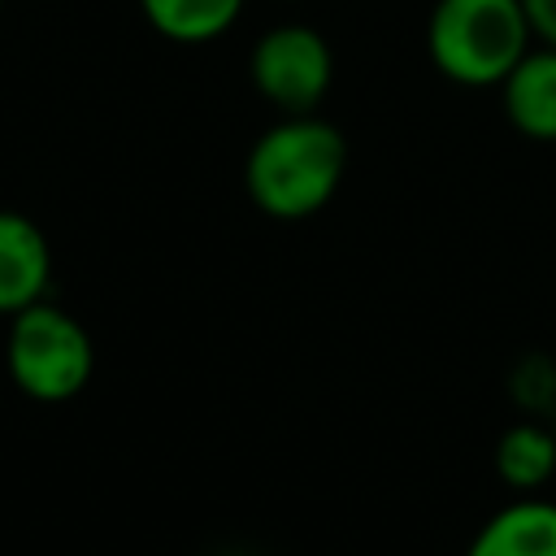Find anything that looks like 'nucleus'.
Returning <instances> with one entry per match:
<instances>
[{
	"instance_id": "obj_7",
	"label": "nucleus",
	"mask_w": 556,
	"mask_h": 556,
	"mask_svg": "<svg viewBox=\"0 0 556 556\" xmlns=\"http://www.w3.org/2000/svg\"><path fill=\"white\" fill-rule=\"evenodd\" d=\"M465 556H556V504L517 500L500 508Z\"/></svg>"
},
{
	"instance_id": "obj_6",
	"label": "nucleus",
	"mask_w": 556,
	"mask_h": 556,
	"mask_svg": "<svg viewBox=\"0 0 556 556\" xmlns=\"http://www.w3.org/2000/svg\"><path fill=\"white\" fill-rule=\"evenodd\" d=\"M504 117L539 143H556V48H530L500 83Z\"/></svg>"
},
{
	"instance_id": "obj_10",
	"label": "nucleus",
	"mask_w": 556,
	"mask_h": 556,
	"mask_svg": "<svg viewBox=\"0 0 556 556\" xmlns=\"http://www.w3.org/2000/svg\"><path fill=\"white\" fill-rule=\"evenodd\" d=\"M526 9V22H530V35L547 48H556V0H521Z\"/></svg>"
},
{
	"instance_id": "obj_2",
	"label": "nucleus",
	"mask_w": 556,
	"mask_h": 556,
	"mask_svg": "<svg viewBox=\"0 0 556 556\" xmlns=\"http://www.w3.org/2000/svg\"><path fill=\"white\" fill-rule=\"evenodd\" d=\"M534 48L521 0H434L426 52L434 70L460 87H500Z\"/></svg>"
},
{
	"instance_id": "obj_4",
	"label": "nucleus",
	"mask_w": 556,
	"mask_h": 556,
	"mask_svg": "<svg viewBox=\"0 0 556 556\" xmlns=\"http://www.w3.org/2000/svg\"><path fill=\"white\" fill-rule=\"evenodd\" d=\"M248 74L261 100H269L278 113H313L330 91L334 56L321 30L304 22H282L252 43Z\"/></svg>"
},
{
	"instance_id": "obj_11",
	"label": "nucleus",
	"mask_w": 556,
	"mask_h": 556,
	"mask_svg": "<svg viewBox=\"0 0 556 556\" xmlns=\"http://www.w3.org/2000/svg\"><path fill=\"white\" fill-rule=\"evenodd\" d=\"M0 4H4V0H0Z\"/></svg>"
},
{
	"instance_id": "obj_9",
	"label": "nucleus",
	"mask_w": 556,
	"mask_h": 556,
	"mask_svg": "<svg viewBox=\"0 0 556 556\" xmlns=\"http://www.w3.org/2000/svg\"><path fill=\"white\" fill-rule=\"evenodd\" d=\"M495 473L517 491L547 486L552 473H556V434L534 426V421H521V426L504 430L500 443H495Z\"/></svg>"
},
{
	"instance_id": "obj_3",
	"label": "nucleus",
	"mask_w": 556,
	"mask_h": 556,
	"mask_svg": "<svg viewBox=\"0 0 556 556\" xmlns=\"http://www.w3.org/2000/svg\"><path fill=\"white\" fill-rule=\"evenodd\" d=\"M96 365L91 334L56 304L35 300L30 308L13 313L9 330V374L30 400H70L87 387Z\"/></svg>"
},
{
	"instance_id": "obj_1",
	"label": "nucleus",
	"mask_w": 556,
	"mask_h": 556,
	"mask_svg": "<svg viewBox=\"0 0 556 556\" xmlns=\"http://www.w3.org/2000/svg\"><path fill=\"white\" fill-rule=\"evenodd\" d=\"M348 169V139L317 113H282L248 152L243 187L265 217L300 222L330 204Z\"/></svg>"
},
{
	"instance_id": "obj_5",
	"label": "nucleus",
	"mask_w": 556,
	"mask_h": 556,
	"mask_svg": "<svg viewBox=\"0 0 556 556\" xmlns=\"http://www.w3.org/2000/svg\"><path fill=\"white\" fill-rule=\"evenodd\" d=\"M48 274H52V252L43 230L22 213L0 208V313L30 308L43 295Z\"/></svg>"
},
{
	"instance_id": "obj_8",
	"label": "nucleus",
	"mask_w": 556,
	"mask_h": 556,
	"mask_svg": "<svg viewBox=\"0 0 556 556\" xmlns=\"http://www.w3.org/2000/svg\"><path fill=\"white\" fill-rule=\"evenodd\" d=\"M148 26L174 43H208L235 26L243 0H139Z\"/></svg>"
}]
</instances>
